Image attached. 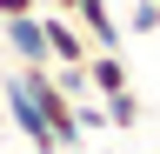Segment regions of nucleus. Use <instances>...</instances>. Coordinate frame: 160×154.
I'll return each instance as SVG.
<instances>
[{
	"instance_id": "1",
	"label": "nucleus",
	"mask_w": 160,
	"mask_h": 154,
	"mask_svg": "<svg viewBox=\"0 0 160 154\" xmlns=\"http://www.w3.org/2000/svg\"><path fill=\"white\" fill-rule=\"evenodd\" d=\"M40 34H47V67H67V61H87L93 40L73 27V13H60V7H40Z\"/></svg>"
},
{
	"instance_id": "2",
	"label": "nucleus",
	"mask_w": 160,
	"mask_h": 154,
	"mask_svg": "<svg viewBox=\"0 0 160 154\" xmlns=\"http://www.w3.org/2000/svg\"><path fill=\"white\" fill-rule=\"evenodd\" d=\"M0 40L20 67H47V34H40V7L33 13H13V20H0Z\"/></svg>"
},
{
	"instance_id": "3",
	"label": "nucleus",
	"mask_w": 160,
	"mask_h": 154,
	"mask_svg": "<svg viewBox=\"0 0 160 154\" xmlns=\"http://www.w3.org/2000/svg\"><path fill=\"white\" fill-rule=\"evenodd\" d=\"M67 13H73V27L87 34L93 47H120V40H127V34H120V13H113V0H73Z\"/></svg>"
},
{
	"instance_id": "4",
	"label": "nucleus",
	"mask_w": 160,
	"mask_h": 154,
	"mask_svg": "<svg viewBox=\"0 0 160 154\" xmlns=\"http://www.w3.org/2000/svg\"><path fill=\"white\" fill-rule=\"evenodd\" d=\"M7 121H13V134L27 147H53V134H47V121H40V107H33V94L7 74Z\"/></svg>"
},
{
	"instance_id": "5",
	"label": "nucleus",
	"mask_w": 160,
	"mask_h": 154,
	"mask_svg": "<svg viewBox=\"0 0 160 154\" xmlns=\"http://www.w3.org/2000/svg\"><path fill=\"white\" fill-rule=\"evenodd\" d=\"M87 87L100 94V101L127 87V61H120V47H93V54H87Z\"/></svg>"
},
{
	"instance_id": "6",
	"label": "nucleus",
	"mask_w": 160,
	"mask_h": 154,
	"mask_svg": "<svg viewBox=\"0 0 160 154\" xmlns=\"http://www.w3.org/2000/svg\"><path fill=\"white\" fill-rule=\"evenodd\" d=\"M140 114H147V107H140V94H133V87L107 94V127H120V134H127V127H140Z\"/></svg>"
},
{
	"instance_id": "7",
	"label": "nucleus",
	"mask_w": 160,
	"mask_h": 154,
	"mask_svg": "<svg viewBox=\"0 0 160 154\" xmlns=\"http://www.w3.org/2000/svg\"><path fill=\"white\" fill-rule=\"evenodd\" d=\"M120 34H160V0H133L127 20H120Z\"/></svg>"
},
{
	"instance_id": "8",
	"label": "nucleus",
	"mask_w": 160,
	"mask_h": 154,
	"mask_svg": "<svg viewBox=\"0 0 160 154\" xmlns=\"http://www.w3.org/2000/svg\"><path fill=\"white\" fill-rule=\"evenodd\" d=\"M73 121H80V134H107V101H100V94L73 101Z\"/></svg>"
},
{
	"instance_id": "9",
	"label": "nucleus",
	"mask_w": 160,
	"mask_h": 154,
	"mask_svg": "<svg viewBox=\"0 0 160 154\" xmlns=\"http://www.w3.org/2000/svg\"><path fill=\"white\" fill-rule=\"evenodd\" d=\"M40 0H0V20H13V13H33Z\"/></svg>"
},
{
	"instance_id": "10",
	"label": "nucleus",
	"mask_w": 160,
	"mask_h": 154,
	"mask_svg": "<svg viewBox=\"0 0 160 154\" xmlns=\"http://www.w3.org/2000/svg\"><path fill=\"white\" fill-rule=\"evenodd\" d=\"M27 154H60V147H27Z\"/></svg>"
}]
</instances>
